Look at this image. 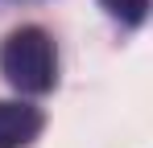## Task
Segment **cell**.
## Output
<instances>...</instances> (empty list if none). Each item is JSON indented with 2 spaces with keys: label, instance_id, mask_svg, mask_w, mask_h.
Instances as JSON below:
<instances>
[{
  "label": "cell",
  "instance_id": "cell-1",
  "mask_svg": "<svg viewBox=\"0 0 153 148\" xmlns=\"http://www.w3.org/2000/svg\"><path fill=\"white\" fill-rule=\"evenodd\" d=\"M0 74L21 95H46L58 82V53L46 29L21 25L0 41Z\"/></svg>",
  "mask_w": 153,
  "mask_h": 148
},
{
  "label": "cell",
  "instance_id": "cell-2",
  "mask_svg": "<svg viewBox=\"0 0 153 148\" xmlns=\"http://www.w3.org/2000/svg\"><path fill=\"white\" fill-rule=\"evenodd\" d=\"M42 111L33 103H13V99H0V148H29L42 136Z\"/></svg>",
  "mask_w": 153,
  "mask_h": 148
},
{
  "label": "cell",
  "instance_id": "cell-3",
  "mask_svg": "<svg viewBox=\"0 0 153 148\" xmlns=\"http://www.w3.org/2000/svg\"><path fill=\"white\" fill-rule=\"evenodd\" d=\"M108 8V17H116L120 25H141L149 12V0H100Z\"/></svg>",
  "mask_w": 153,
  "mask_h": 148
}]
</instances>
